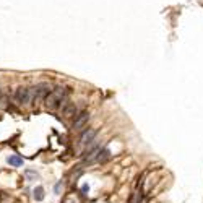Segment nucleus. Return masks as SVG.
I'll use <instances>...</instances> for the list:
<instances>
[{
  "label": "nucleus",
  "mask_w": 203,
  "mask_h": 203,
  "mask_svg": "<svg viewBox=\"0 0 203 203\" xmlns=\"http://www.w3.org/2000/svg\"><path fill=\"white\" fill-rule=\"evenodd\" d=\"M67 94H68V88H62L57 86L55 89H52L47 96H46V104L49 109H57L59 106L65 101Z\"/></svg>",
  "instance_id": "f257e3e1"
},
{
  "label": "nucleus",
  "mask_w": 203,
  "mask_h": 203,
  "mask_svg": "<svg viewBox=\"0 0 203 203\" xmlns=\"http://www.w3.org/2000/svg\"><path fill=\"white\" fill-rule=\"evenodd\" d=\"M50 93V86L49 83H39L34 88H31V98L34 101H41L46 99V96Z\"/></svg>",
  "instance_id": "f03ea898"
},
{
  "label": "nucleus",
  "mask_w": 203,
  "mask_h": 203,
  "mask_svg": "<svg viewBox=\"0 0 203 203\" xmlns=\"http://www.w3.org/2000/svg\"><path fill=\"white\" fill-rule=\"evenodd\" d=\"M13 99H15V103H18V104H28L31 101V89L23 88V86L18 88L13 93Z\"/></svg>",
  "instance_id": "7ed1b4c3"
},
{
  "label": "nucleus",
  "mask_w": 203,
  "mask_h": 203,
  "mask_svg": "<svg viewBox=\"0 0 203 203\" xmlns=\"http://www.w3.org/2000/svg\"><path fill=\"white\" fill-rule=\"evenodd\" d=\"M88 120H89V112H86V111L80 112L78 115H75V120H73V130H81V128H84Z\"/></svg>",
  "instance_id": "20e7f679"
},
{
  "label": "nucleus",
  "mask_w": 203,
  "mask_h": 203,
  "mask_svg": "<svg viewBox=\"0 0 203 203\" xmlns=\"http://www.w3.org/2000/svg\"><path fill=\"white\" fill-rule=\"evenodd\" d=\"M94 137H96L94 128H86V130L81 133V137H80V143L81 145H91L94 142Z\"/></svg>",
  "instance_id": "39448f33"
},
{
  "label": "nucleus",
  "mask_w": 203,
  "mask_h": 203,
  "mask_svg": "<svg viewBox=\"0 0 203 203\" xmlns=\"http://www.w3.org/2000/svg\"><path fill=\"white\" fill-rule=\"evenodd\" d=\"M99 151H101V148H98V146H89V148L84 151V162H93L94 159H98V154H99Z\"/></svg>",
  "instance_id": "423d86ee"
},
{
  "label": "nucleus",
  "mask_w": 203,
  "mask_h": 203,
  "mask_svg": "<svg viewBox=\"0 0 203 203\" xmlns=\"http://www.w3.org/2000/svg\"><path fill=\"white\" fill-rule=\"evenodd\" d=\"M8 164L10 166H13V167H20V166H23V158L18 156V154H12V156H8Z\"/></svg>",
  "instance_id": "0eeeda50"
},
{
  "label": "nucleus",
  "mask_w": 203,
  "mask_h": 203,
  "mask_svg": "<svg viewBox=\"0 0 203 203\" xmlns=\"http://www.w3.org/2000/svg\"><path fill=\"white\" fill-rule=\"evenodd\" d=\"M64 115L65 117H75L76 115V106L72 104V103L65 104L64 106Z\"/></svg>",
  "instance_id": "6e6552de"
},
{
  "label": "nucleus",
  "mask_w": 203,
  "mask_h": 203,
  "mask_svg": "<svg viewBox=\"0 0 203 203\" xmlns=\"http://www.w3.org/2000/svg\"><path fill=\"white\" fill-rule=\"evenodd\" d=\"M33 198H34L36 201L44 200V189L42 187H36L34 190H33Z\"/></svg>",
  "instance_id": "1a4fd4ad"
},
{
  "label": "nucleus",
  "mask_w": 203,
  "mask_h": 203,
  "mask_svg": "<svg viewBox=\"0 0 203 203\" xmlns=\"http://www.w3.org/2000/svg\"><path fill=\"white\" fill-rule=\"evenodd\" d=\"M109 156H111V151L106 148V150H101L99 151V154H98V161H101V162H104L106 159H109Z\"/></svg>",
  "instance_id": "9d476101"
},
{
  "label": "nucleus",
  "mask_w": 203,
  "mask_h": 203,
  "mask_svg": "<svg viewBox=\"0 0 203 203\" xmlns=\"http://www.w3.org/2000/svg\"><path fill=\"white\" fill-rule=\"evenodd\" d=\"M25 177H26V180H36V179H39V174L37 172H34V171H26L25 172Z\"/></svg>",
  "instance_id": "9b49d317"
},
{
  "label": "nucleus",
  "mask_w": 203,
  "mask_h": 203,
  "mask_svg": "<svg viewBox=\"0 0 203 203\" xmlns=\"http://www.w3.org/2000/svg\"><path fill=\"white\" fill-rule=\"evenodd\" d=\"M62 203H78V201L75 200V197H67V198L62 201Z\"/></svg>",
  "instance_id": "f8f14e48"
},
{
  "label": "nucleus",
  "mask_w": 203,
  "mask_h": 203,
  "mask_svg": "<svg viewBox=\"0 0 203 203\" xmlns=\"http://www.w3.org/2000/svg\"><path fill=\"white\" fill-rule=\"evenodd\" d=\"M88 190H89V189H88V185H83V187H81V195H83V197H86Z\"/></svg>",
  "instance_id": "ddd939ff"
},
{
  "label": "nucleus",
  "mask_w": 203,
  "mask_h": 203,
  "mask_svg": "<svg viewBox=\"0 0 203 203\" xmlns=\"http://www.w3.org/2000/svg\"><path fill=\"white\" fill-rule=\"evenodd\" d=\"M60 185H62V184H60V182H59V184H57V185H55V192H59V190H60Z\"/></svg>",
  "instance_id": "4468645a"
}]
</instances>
